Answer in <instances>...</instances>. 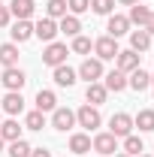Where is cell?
<instances>
[{
    "mask_svg": "<svg viewBox=\"0 0 154 157\" xmlns=\"http://www.w3.org/2000/svg\"><path fill=\"white\" fill-rule=\"evenodd\" d=\"M67 55H70V48H67L64 42H48L45 52H42V63L55 70V67H60V63H67Z\"/></svg>",
    "mask_w": 154,
    "mask_h": 157,
    "instance_id": "1",
    "label": "cell"
},
{
    "mask_svg": "<svg viewBox=\"0 0 154 157\" xmlns=\"http://www.w3.org/2000/svg\"><path fill=\"white\" fill-rule=\"evenodd\" d=\"M76 124H79V127H85V130H97V127L103 124L100 109H97V106H91V103H85V106L76 112Z\"/></svg>",
    "mask_w": 154,
    "mask_h": 157,
    "instance_id": "2",
    "label": "cell"
},
{
    "mask_svg": "<svg viewBox=\"0 0 154 157\" xmlns=\"http://www.w3.org/2000/svg\"><path fill=\"white\" fill-rule=\"evenodd\" d=\"M91 148H94L100 157H109L118 151V136H112V133H97L94 139H91Z\"/></svg>",
    "mask_w": 154,
    "mask_h": 157,
    "instance_id": "3",
    "label": "cell"
},
{
    "mask_svg": "<svg viewBox=\"0 0 154 157\" xmlns=\"http://www.w3.org/2000/svg\"><path fill=\"white\" fill-rule=\"evenodd\" d=\"M130 130H133V118L127 115V112H118V115L109 118V133L118 139H124V136H130Z\"/></svg>",
    "mask_w": 154,
    "mask_h": 157,
    "instance_id": "4",
    "label": "cell"
},
{
    "mask_svg": "<svg viewBox=\"0 0 154 157\" xmlns=\"http://www.w3.org/2000/svg\"><path fill=\"white\" fill-rule=\"evenodd\" d=\"M76 76H82L85 82H100V78H103V60L100 58H85Z\"/></svg>",
    "mask_w": 154,
    "mask_h": 157,
    "instance_id": "5",
    "label": "cell"
},
{
    "mask_svg": "<svg viewBox=\"0 0 154 157\" xmlns=\"http://www.w3.org/2000/svg\"><path fill=\"white\" fill-rule=\"evenodd\" d=\"M73 124H76V112H73V109H67V106H58V109L52 112V127H55V130L67 133Z\"/></svg>",
    "mask_w": 154,
    "mask_h": 157,
    "instance_id": "6",
    "label": "cell"
},
{
    "mask_svg": "<svg viewBox=\"0 0 154 157\" xmlns=\"http://www.w3.org/2000/svg\"><path fill=\"white\" fill-rule=\"evenodd\" d=\"M139 52H133V48H127V52H118V58H115V70H121L124 76H130L133 70H139Z\"/></svg>",
    "mask_w": 154,
    "mask_h": 157,
    "instance_id": "7",
    "label": "cell"
},
{
    "mask_svg": "<svg viewBox=\"0 0 154 157\" xmlns=\"http://www.w3.org/2000/svg\"><path fill=\"white\" fill-rule=\"evenodd\" d=\"M94 52H97V58L100 60H115L118 58V39H112V36H100L94 42Z\"/></svg>",
    "mask_w": 154,
    "mask_h": 157,
    "instance_id": "8",
    "label": "cell"
},
{
    "mask_svg": "<svg viewBox=\"0 0 154 157\" xmlns=\"http://www.w3.org/2000/svg\"><path fill=\"white\" fill-rule=\"evenodd\" d=\"M0 82H3V88H6V91H21V88H24V82H27V76L21 73L18 67H6V70H3V76H0Z\"/></svg>",
    "mask_w": 154,
    "mask_h": 157,
    "instance_id": "9",
    "label": "cell"
},
{
    "mask_svg": "<svg viewBox=\"0 0 154 157\" xmlns=\"http://www.w3.org/2000/svg\"><path fill=\"white\" fill-rule=\"evenodd\" d=\"M58 21L55 18H39L37 24H33V36H39L42 42H55V36H58Z\"/></svg>",
    "mask_w": 154,
    "mask_h": 157,
    "instance_id": "10",
    "label": "cell"
},
{
    "mask_svg": "<svg viewBox=\"0 0 154 157\" xmlns=\"http://www.w3.org/2000/svg\"><path fill=\"white\" fill-rule=\"evenodd\" d=\"M0 103H3V112H6V115H21V112H24V97H21V91H9Z\"/></svg>",
    "mask_w": 154,
    "mask_h": 157,
    "instance_id": "11",
    "label": "cell"
},
{
    "mask_svg": "<svg viewBox=\"0 0 154 157\" xmlns=\"http://www.w3.org/2000/svg\"><path fill=\"white\" fill-rule=\"evenodd\" d=\"M109 97V91L100 85V82H88V88H85V100L91 103V106H103Z\"/></svg>",
    "mask_w": 154,
    "mask_h": 157,
    "instance_id": "12",
    "label": "cell"
},
{
    "mask_svg": "<svg viewBox=\"0 0 154 157\" xmlns=\"http://www.w3.org/2000/svg\"><path fill=\"white\" fill-rule=\"evenodd\" d=\"M52 78H55V85H60V88H73L76 85V70H70L67 63H60V67H55Z\"/></svg>",
    "mask_w": 154,
    "mask_h": 157,
    "instance_id": "13",
    "label": "cell"
},
{
    "mask_svg": "<svg viewBox=\"0 0 154 157\" xmlns=\"http://www.w3.org/2000/svg\"><path fill=\"white\" fill-rule=\"evenodd\" d=\"M109 36L118 39V36H124V33H130V21H127V15H109Z\"/></svg>",
    "mask_w": 154,
    "mask_h": 157,
    "instance_id": "14",
    "label": "cell"
},
{
    "mask_svg": "<svg viewBox=\"0 0 154 157\" xmlns=\"http://www.w3.org/2000/svg\"><path fill=\"white\" fill-rule=\"evenodd\" d=\"M33 9H37V3L33 0H12L9 3V15H15V18H30L33 15Z\"/></svg>",
    "mask_w": 154,
    "mask_h": 157,
    "instance_id": "15",
    "label": "cell"
},
{
    "mask_svg": "<svg viewBox=\"0 0 154 157\" xmlns=\"http://www.w3.org/2000/svg\"><path fill=\"white\" fill-rule=\"evenodd\" d=\"M127 88H133V91H145V88H151V73H145L142 67L133 70L130 78H127Z\"/></svg>",
    "mask_w": 154,
    "mask_h": 157,
    "instance_id": "16",
    "label": "cell"
},
{
    "mask_svg": "<svg viewBox=\"0 0 154 157\" xmlns=\"http://www.w3.org/2000/svg\"><path fill=\"white\" fill-rule=\"evenodd\" d=\"M9 33H12V39H15V42H27V39L33 36V24H30V18H21V21H15Z\"/></svg>",
    "mask_w": 154,
    "mask_h": 157,
    "instance_id": "17",
    "label": "cell"
},
{
    "mask_svg": "<svg viewBox=\"0 0 154 157\" xmlns=\"http://www.w3.org/2000/svg\"><path fill=\"white\" fill-rule=\"evenodd\" d=\"M0 63H3V70L6 67H18V45L15 42H3L0 45Z\"/></svg>",
    "mask_w": 154,
    "mask_h": 157,
    "instance_id": "18",
    "label": "cell"
},
{
    "mask_svg": "<svg viewBox=\"0 0 154 157\" xmlns=\"http://www.w3.org/2000/svg\"><path fill=\"white\" fill-rule=\"evenodd\" d=\"M148 18H151V9H148V6H142V3H133V6H130V15H127V21H130V24L145 27V24H148Z\"/></svg>",
    "mask_w": 154,
    "mask_h": 157,
    "instance_id": "19",
    "label": "cell"
},
{
    "mask_svg": "<svg viewBox=\"0 0 154 157\" xmlns=\"http://www.w3.org/2000/svg\"><path fill=\"white\" fill-rule=\"evenodd\" d=\"M103 88H106V91H124V88H127V76H124V73H121V70H112V73H106V82H103Z\"/></svg>",
    "mask_w": 154,
    "mask_h": 157,
    "instance_id": "20",
    "label": "cell"
},
{
    "mask_svg": "<svg viewBox=\"0 0 154 157\" xmlns=\"http://www.w3.org/2000/svg\"><path fill=\"white\" fill-rule=\"evenodd\" d=\"M148 45H151V33H148L145 27H139V30L130 33V48H133V52H145Z\"/></svg>",
    "mask_w": 154,
    "mask_h": 157,
    "instance_id": "21",
    "label": "cell"
},
{
    "mask_svg": "<svg viewBox=\"0 0 154 157\" xmlns=\"http://www.w3.org/2000/svg\"><path fill=\"white\" fill-rule=\"evenodd\" d=\"M70 151L73 154H88L91 151V136L88 133H73L70 136Z\"/></svg>",
    "mask_w": 154,
    "mask_h": 157,
    "instance_id": "22",
    "label": "cell"
},
{
    "mask_svg": "<svg viewBox=\"0 0 154 157\" xmlns=\"http://www.w3.org/2000/svg\"><path fill=\"white\" fill-rule=\"evenodd\" d=\"M58 30L60 33H67V36H79V30H82V21H79V15H64L60 18V24H58Z\"/></svg>",
    "mask_w": 154,
    "mask_h": 157,
    "instance_id": "23",
    "label": "cell"
},
{
    "mask_svg": "<svg viewBox=\"0 0 154 157\" xmlns=\"http://www.w3.org/2000/svg\"><path fill=\"white\" fill-rule=\"evenodd\" d=\"M37 109H39V112H55V109H58L55 91H39V94H37Z\"/></svg>",
    "mask_w": 154,
    "mask_h": 157,
    "instance_id": "24",
    "label": "cell"
},
{
    "mask_svg": "<svg viewBox=\"0 0 154 157\" xmlns=\"http://www.w3.org/2000/svg\"><path fill=\"white\" fill-rule=\"evenodd\" d=\"M0 139H3V142H15V139H21L18 121H3V124H0Z\"/></svg>",
    "mask_w": 154,
    "mask_h": 157,
    "instance_id": "25",
    "label": "cell"
},
{
    "mask_svg": "<svg viewBox=\"0 0 154 157\" xmlns=\"http://www.w3.org/2000/svg\"><path fill=\"white\" fill-rule=\"evenodd\" d=\"M133 124L142 130V133H151L154 130V109H142V112L133 118Z\"/></svg>",
    "mask_w": 154,
    "mask_h": 157,
    "instance_id": "26",
    "label": "cell"
},
{
    "mask_svg": "<svg viewBox=\"0 0 154 157\" xmlns=\"http://www.w3.org/2000/svg\"><path fill=\"white\" fill-rule=\"evenodd\" d=\"M67 12H70V9H67V0H48V3H45V18H64V15H67Z\"/></svg>",
    "mask_w": 154,
    "mask_h": 157,
    "instance_id": "27",
    "label": "cell"
},
{
    "mask_svg": "<svg viewBox=\"0 0 154 157\" xmlns=\"http://www.w3.org/2000/svg\"><path fill=\"white\" fill-rule=\"evenodd\" d=\"M24 127L27 130H42L45 127V112H27V118H24Z\"/></svg>",
    "mask_w": 154,
    "mask_h": 157,
    "instance_id": "28",
    "label": "cell"
},
{
    "mask_svg": "<svg viewBox=\"0 0 154 157\" xmlns=\"http://www.w3.org/2000/svg\"><path fill=\"white\" fill-rule=\"evenodd\" d=\"M30 145L24 142V139H15V142H9V157H30Z\"/></svg>",
    "mask_w": 154,
    "mask_h": 157,
    "instance_id": "29",
    "label": "cell"
},
{
    "mask_svg": "<svg viewBox=\"0 0 154 157\" xmlns=\"http://www.w3.org/2000/svg\"><path fill=\"white\" fill-rule=\"evenodd\" d=\"M124 154H130V157H136V154H142V139L139 136H124Z\"/></svg>",
    "mask_w": 154,
    "mask_h": 157,
    "instance_id": "30",
    "label": "cell"
},
{
    "mask_svg": "<svg viewBox=\"0 0 154 157\" xmlns=\"http://www.w3.org/2000/svg\"><path fill=\"white\" fill-rule=\"evenodd\" d=\"M91 9H94L97 15H112L115 0H91Z\"/></svg>",
    "mask_w": 154,
    "mask_h": 157,
    "instance_id": "31",
    "label": "cell"
},
{
    "mask_svg": "<svg viewBox=\"0 0 154 157\" xmlns=\"http://www.w3.org/2000/svg\"><path fill=\"white\" fill-rule=\"evenodd\" d=\"M67 9H70V15H82L91 9V0H67Z\"/></svg>",
    "mask_w": 154,
    "mask_h": 157,
    "instance_id": "32",
    "label": "cell"
},
{
    "mask_svg": "<svg viewBox=\"0 0 154 157\" xmlns=\"http://www.w3.org/2000/svg\"><path fill=\"white\" fill-rule=\"evenodd\" d=\"M73 52H76V55H88V52H91V39L82 36V33L73 36Z\"/></svg>",
    "mask_w": 154,
    "mask_h": 157,
    "instance_id": "33",
    "label": "cell"
},
{
    "mask_svg": "<svg viewBox=\"0 0 154 157\" xmlns=\"http://www.w3.org/2000/svg\"><path fill=\"white\" fill-rule=\"evenodd\" d=\"M9 18H12V15H9V6H3V3H0V27H6Z\"/></svg>",
    "mask_w": 154,
    "mask_h": 157,
    "instance_id": "34",
    "label": "cell"
},
{
    "mask_svg": "<svg viewBox=\"0 0 154 157\" xmlns=\"http://www.w3.org/2000/svg\"><path fill=\"white\" fill-rule=\"evenodd\" d=\"M30 157H52V151H45V148H33Z\"/></svg>",
    "mask_w": 154,
    "mask_h": 157,
    "instance_id": "35",
    "label": "cell"
},
{
    "mask_svg": "<svg viewBox=\"0 0 154 157\" xmlns=\"http://www.w3.org/2000/svg\"><path fill=\"white\" fill-rule=\"evenodd\" d=\"M145 30H148V33L154 36V12H151V18H148V24H145Z\"/></svg>",
    "mask_w": 154,
    "mask_h": 157,
    "instance_id": "36",
    "label": "cell"
},
{
    "mask_svg": "<svg viewBox=\"0 0 154 157\" xmlns=\"http://www.w3.org/2000/svg\"><path fill=\"white\" fill-rule=\"evenodd\" d=\"M121 3H124V6H133V3H139V0H121Z\"/></svg>",
    "mask_w": 154,
    "mask_h": 157,
    "instance_id": "37",
    "label": "cell"
},
{
    "mask_svg": "<svg viewBox=\"0 0 154 157\" xmlns=\"http://www.w3.org/2000/svg\"><path fill=\"white\" fill-rule=\"evenodd\" d=\"M115 157H130V154H124V151H118V154H115Z\"/></svg>",
    "mask_w": 154,
    "mask_h": 157,
    "instance_id": "38",
    "label": "cell"
},
{
    "mask_svg": "<svg viewBox=\"0 0 154 157\" xmlns=\"http://www.w3.org/2000/svg\"><path fill=\"white\" fill-rule=\"evenodd\" d=\"M136 157H154V154H136Z\"/></svg>",
    "mask_w": 154,
    "mask_h": 157,
    "instance_id": "39",
    "label": "cell"
},
{
    "mask_svg": "<svg viewBox=\"0 0 154 157\" xmlns=\"http://www.w3.org/2000/svg\"><path fill=\"white\" fill-rule=\"evenodd\" d=\"M0 151H3V139H0Z\"/></svg>",
    "mask_w": 154,
    "mask_h": 157,
    "instance_id": "40",
    "label": "cell"
},
{
    "mask_svg": "<svg viewBox=\"0 0 154 157\" xmlns=\"http://www.w3.org/2000/svg\"><path fill=\"white\" fill-rule=\"evenodd\" d=\"M151 88H154V76H151Z\"/></svg>",
    "mask_w": 154,
    "mask_h": 157,
    "instance_id": "41",
    "label": "cell"
},
{
    "mask_svg": "<svg viewBox=\"0 0 154 157\" xmlns=\"http://www.w3.org/2000/svg\"><path fill=\"white\" fill-rule=\"evenodd\" d=\"M0 3H3V0H0Z\"/></svg>",
    "mask_w": 154,
    "mask_h": 157,
    "instance_id": "42",
    "label": "cell"
},
{
    "mask_svg": "<svg viewBox=\"0 0 154 157\" xmlns=\"http://www.w3.org/2000/svg\"><path fill=\"white\" fill-rule=\"evenodd\" d=\"M0 124H3V121H0Z\"/></svg>",
    "mask_w": 154,
    "mask_h": 157,
    "instance_id": "43",
    "label": "cell"
}]
</instances>
